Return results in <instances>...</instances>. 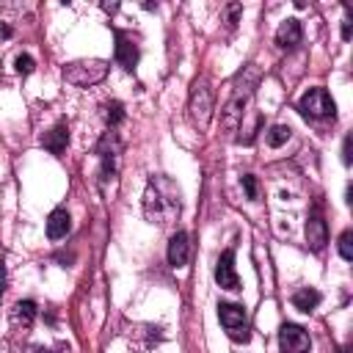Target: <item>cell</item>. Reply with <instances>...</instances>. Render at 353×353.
<instances>
[{
	"label": "cell",
	"mask_w": 353,
	"mask_h": 353,
	"mask_svg": "<svg viewBox=\"0 0 353 353\" xmlns=\"http://www.w3.org/2000/svg\"><path fill=\"white\" fill-rule=\"evenodd\" d=\"M182 212V193L176 188V182L165 174H154L146 182L143 190V215L149 223L165 226L171 221H176V215Z\"/></svg>",
	"instance_id": "cell-1"
},
{
	"label": "cell",
	"mask_w": 353,
	"mask_h": 353,
	"mask_svg": "<svg viewBox=\"0 0 353 353\" xmlns=\"http://www.w3.org/2000/svg\"><path fill=\"white\" fill-rule=\"evenodd\" d=\"M256 83H259V69H256L254 63L243 66V72H240L237 80H234V97H232L229 105L223 108V127H226L229 132L240 124V119H243V105L251 99Z\"/></svg>",
	"instance_id": "cell-2"
},
{
	"label": "cell",
	"mask_w": 353,
	"mask_h": 353,
	"mask_svg": "<svg viewBox=\"0 0 353 353\" xmlns=\"http://www.w3.org/2000/svg\"><path fill=\"white\" fill-rule=\"evenodd\" d=\"M188 119L190 124L204 132L210 127V119H212V88L204 77H199L193 85H190V97H188Z\"/></svg>",
	"instance_id": "cell-3"
},
{
	"label": "cell",
	"mask_w": 353,
	"mask_h": 353,
	"mask_svg": "<svg viewBox=\"0 0 353 353\" xmlns=\"http://www.w3.org/2000/svg\"><path fill=\"white\" fill-rule=\"evenodd\" d=\"M108 61L102 58H85V61H72L63 66V80L77 85V88H88V85H97L99 80H105L108 74Z\"/></svg>",
	"instance_id": "cell-4"
},
{
	"label": "cell",
	"mask_w": 353,
	"mask_h": 353,
	"mask_svg": "<svg viewBox=\"0 0 353 353\" xmlns=\"http://www.w3.org/2000/svg\"><path fill=\"white\" fill-rule=\"evenodd\" d=\"M218 320L232 342H248V317L240 303H218Z\"/></svg>",
	"instance_id": "cell-5"
},
{
	"label": "cell",
	"mask_w": 353,
	"mask_h": 353,
	"mask_svg": "<svg viewBox=\"0 0 353 353\" xmlns=\"http://www.w3.org/2000/svg\"><path fill=\"white\" fill-rule=\"evenodd\" d=\"M298 110L306 116V119H312V121H320V119H334V113H336V105H334V99L328 97V91L325 88H309L301 99H298Z\"/></svg>",
	"instance_id": "cell-6"
},
{
	"label": "cell",
	"mask_w": 353,
	"mask_h": 353,
	"mask_svg": "<svg viewBox=\"0 0 353 353\" xmlns=\"http://www.w3.org/2000/svg\"><path fill=\"white\" fill-rule=\"evenodd\" d=\"M97 154H99V160H102V179H105V182L113 179L116 171H119V154H121V143H119V138H116L113 130H108V132L99 138Z\"/></svg>",
	"instance_id": "cell-7"
},
{
	"label": "cell",
	"mask_w": 353,
	"mask_h": 353,
	"mask_svg": "<svg viewBox=\"0 0 353 353\" xmlns=\"http://www.w3.org/2000/svg\"><path fill=\"white\" fill-rule=\"evenodd\" d=\"M309 347H312V339L303 325L284 323L279 328V350L281 353H309Z\"/></svg>",
	"instance_id": "cell-8"
},
{
	"label": "cell",
	"mask_w": 353,
	"mask_h": 353,
	"mask_svg": "<svg viewBox=\"0 0 353 353\" xmlns=\"http://www.w3.org/2000/svg\"><path fill=\"white\" fill-rule=\"evenodd\" d=\"M113 36H116V63L124 72H132L141 58L138 39H132V33H127V30H113Z\"/></svg>",
	"instance_id": "cell-9"
},
{
	"label": "cell",
	"mask_w": 353,
	"mask_h": 353,
	"mask_svg": "<svg viewBox=\"0 0 353 353\" xmlns=\"http://www.w3.org/2000/svg\"><path fill=\"white\" fill-rule=\"evenodd\" d=\"M215 281L223 290H240V279L234 273V248H226L215 262Z\"/></svg>",
	"instance_id": "cell-10"
},
{
	"label": "cell",
	"mask_w": 353,
	"mask_h": 353,
	"mask_svg": "<svg viewBox=\"0 0 353 353\" xmlns=\"http://www.w3.org/2000/svg\"><path fill=\"white\" fill-rule=\"evenodd\" d=\"M325 243H328V226H325L323 215L314 210V212L309 215V221H306V245L317 254V251L325 248Z\"/></svg>",
	"instance_id": "cell-11"
},
{
	"label": "cell",
	"mask_w": 353,
	"mask_h": 353,
	"mask_svg": "<svg viewBox=\"0 0 353 353\" xmlns=\"http://www.w3.org/2000/svg\"><path fill=\"white\" fill-rule=\"evenodd\" d=\"M188 254H190V237H188V232H174L171 240H168V265L171 268H185Z\"/></svg>",
	"instance_id": "cell-12"
},
{
	"label": "cell",
	"mask_w": 353,
	"mask_h": 353,
	"mask_svg": "<svg viewBox=\"0 0 353 353\" xmlns=\"http://www.w3.org/2000/svg\"><path fill=\"white\" fill-rule=\"evenodd\" d=\"M301 39H303V30H301V22H298L295 17L284 19V22L279 25V30H276V44H279L281 50H292V47H298Z\"/></svg>",
	"instance_id": "cell-13"
},
{
	"label": "cell",
	"mask_w": 353,
	"mask_h": 353,
	"mask_svg": "<svg viewBox=\"0 0 353 353\" xmlns=\"http://www.w3.org/2000/svg\"><path fill=\"white\" fill-rule=\"evenodd\" d=\"M66 143H69V127L61 121V124H55L44 138H41V146L50 152V154H55V157H61L63 152H66Z\"/></svg>",
	"instance_id": "cell-14"
},
{
	"label": "cell",
	"mask_w": 353,
	"mask_h": 353,
	"mask_svg": "<svg viewBox=\"0 0 353 353\" xmlns=\"http://www.w3.org/2000/svg\"><path fill=\"white\" fill-rule=\"evenodd\" d=\"M69 229H72V218H69V212H66L63 207H58V210H52V212L47 215V237H50V240L66 237Z\"/></svg>",
	"instance_id": "cell-15"
},
{
	"label": "cell",
	"mask_w": 353,
	"mask_h": 353,
	"mask_svg": "<svg viewBox=\"0 0 353 353\" xmlns=\"http://www.w3.org/2000/svg\"><path fill=\"white\" fill-rule=\"evenodd\" d=\"M33 317H36V303L33 301H17L14 309H11V323L17 328H30L33 325Z\"/></svg>",
	"instance_id": "cell-16"
},
{
	"label": "cell",
	"mask_w": 353,
	"mask_h": 353,
	"mask_svg": "<svg viewBox=\"0 0 353 353\" xmlns=\"http://www.w3.org/2000/svg\"><path fill=\"white\" fill-rule=\"evenodd\" d=\"M317 303H320V292L314 287H303V290H295L292 292V306L298 312H312Z\"/></svg>",
	"instance_id": "cell-17"
},
{
	"label": "cell",
	"mask_w": 353,
	"mask_h": 353,
	"mask_svg": "<svg viewBox=\"0 0 353 353\" xmlns=\"http://www.w3.org/2000/svg\"><path fill=\"white\" fill-rule=\"evenodd\" d=\"M290 135H292V130H290L287 124H273V127H270V132H268V146L279 149L281 143H287V141H290Z\"/></svg>",
	"instance_id": "cell-18"
},
{
	"label": "cell",
	"mask_w": 353,
	"mask_h": 353,
	"mask_svg": "<svg viewBox=\"0 0 353 353\" xmlns=\"http://www.w3.org/2000/svg\"><path fill=\"white\" fill-rule=\"evenodd\" d=\"M102 116H105V121H108L110 127H116V124L124 119V105H121L119 99H113V102H108V105L102 108Z\"/></svg>",
	"instance_id": "cell-19"
},
{
	"label": "cell",
	"mask_w": 353,
	"mask_h": 353,
	"mask_svg": "<svg viewBox=\"0 0 353 353\" xmlns=\"http://www.w3.org/2000/svg\"><path fill=\"white\" fill-rule=\"evenodd\" d=\"M339 256H342L345 262L353 259V232H350V229H345V232L339 234Z\"/></svg>",
	"instance_id": "cell-20"
},
{
	"label": "cell",
	"mask_w": 353,
	"mask_h": 353,
	"mask_svg": "<svg viewBox=\"0 0 353 353\" xmlns=\"http://www.w3.org/2000/svg\"><path fill=\"white\" fill-rule=\"evenodd\" d=\"M14 63H17V72H19V74H30V72H33V66H36V61H33L30 55H17V61H14Z\"/></svg>",
	"instance_id": "cell-21"
},
{
	"label": "cell",
	"mask_w": 353,
	"mask_h": 353,
	"mask_svg": "<svg viewBox=\"0 0 353 353\" xmlns=\"http://www.w3.org/2000/svg\"><path fill=\"white\" fill-rule=\"evenodd\" d=\"M243 188H245L248 199H256V179H254V174H243Z\"/></svg>",
	"instance_id": "cell-22"
},
{
	"label": "cell",
	"mask_w": 353,
	"mask_h": 353,
	"mask_svg": "<svg viewBox=\"0 0 353 353\" xmlns=\"http://www.w3.org/2000/svg\"><path fill=\"white\" fill-rule=\"evenodd\" d=\"M350 143H353V138L345 135V141H342V163L345 165H350Z\"/></svg>",
	"instance_id": "cell-23"
},
{
	"label": "cell",
	"mask_w": 353,
	"mask_h": 353,
	"mask_svg": "<svg viewBox=\"0 0 353 353\" xmlns=\"http://www.w3.org/2000/svg\"><path fill=\"white\" fill-rule=\"evenodd\" d=\"M226 14H229V28H234V25H237V14H240V6L232 3V6L226 8Z\"/></svg>",
	"instance_id": "cell-24"
},
{
	"label": "cell",
	"mask_w": 353,
	"mask_h": 353,
	"mask_svg": "<svg viewBox=\"0 0 353 353\" xmlns=\"http://www.w3.org/2000/svg\"><path fill=\"white\" fill-rule=\"evenodd\" d=\"M342 39H345V41L350 39V19H345V22H342Z\"/></svg>",
	"instance_id": "cell-25"
},
{
	"label": "cell",
	"mask_w": 353,
	"mask_h": 353,
	"mask_svg": "<svg viewBox=\"0 0 353 353\" xmlns=\"http://www.w3.org/2000/svg\"><path fill=\"white\" fill-rule=\"evenodd\" d=\"M102 8H105L108 14H113V11H119V3H102Z\"/></svg>",
	"instance_id": "cell-26"
},
{
	"label": "cell",
	"mask_w": 353,
	"mask_h": 353,
	"mask_svg": "<svg viewBox=\"0 0 353 353\" xmlns=\"http://www.w3.org/2000/svg\"><path fill=\"white\" fill-rule=\"evenodd\" d=\"M33 353H50V350H44V347H33Z\"/></svg>",
	"instance_id": "cell-27"
}]
</instances>
